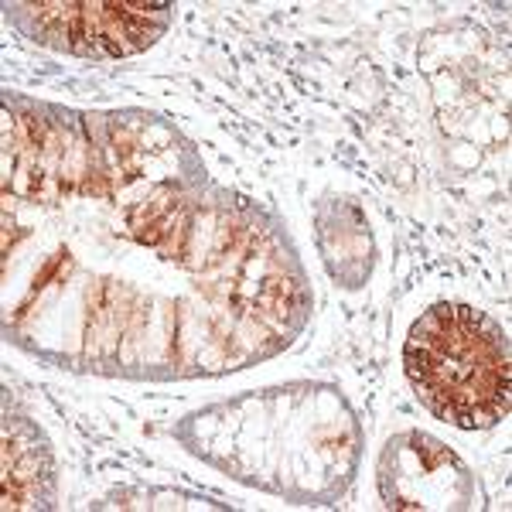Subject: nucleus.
<instances>
[{
	"instance_id": "f257e3e1",
	"label": "nucleus",
	"mask_w": 512,
	"mask_h": 512,
	"mask_svg": "<svg viewBox=\"0 0 512 512\" xmlns=\"http://www.w3.org/2000/svg\"><path fill=\"white\" fill-rule=\"evenodd\" d=\"M403 366L420 403L461 431L509 417V338L472 304L441 301L414 321Z\"/></svg>"
},
{
	"instance_id": "f03ea898",
	"label": "nucleus",
	"mask_w": 512,
	"mask_h": 512,
	"mask_svg": "<svg viewBox=\"0 0 512 512\" xmlns=\"http://www.w3.org/2000/svg\"><path fill=\"white\" fill-rule=\"evenodd\" d=\"M35 38L79 55H130L168 24V4H35Z\"/></svg>"
}]
</instances>
